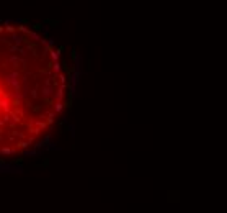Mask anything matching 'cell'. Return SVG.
Here are the masks:
<instances>
[{"label":"cell","instance_id":"6da1fadb","mask_svg":"<svg viewBox=\"0 0 227 213\" xmlns=\"http://www.w3.org/2000/svg\"><path fill=\"white\" fill-rule=\"evenodd\" d=\"M67 95L54 53L36 41L0 38V151L18 153L53 126Z\"/></svg>","mask_w":227,"mask_h":213}]
</instances>
